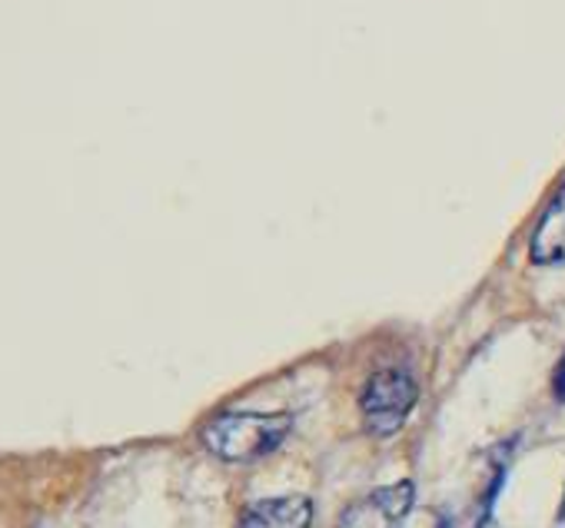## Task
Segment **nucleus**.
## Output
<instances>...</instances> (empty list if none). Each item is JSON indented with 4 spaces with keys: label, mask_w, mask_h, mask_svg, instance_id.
Wrapping results in <instances>:
<instances>
[{
    "label": "nucleus",
    "mask_w": 565,
    "mask_h": 528,
    "mask_svg": "<svg viewBox=\"0 0 565 528\" xmlns=\"http://www.w3.org/2000/svg\"><path fill=\"white\" fill-rule=\"evenodd\" d=\"M290 429V412H220L200 429V439L216 459L243 465L276 452Z\"/></svg>",
    "instance_id": "nucleus-1"
},
{
    "label": "nucleus",
    "mask_w": 565,
    "mask_h": 528,
    "mask_svg": "<svg viewBox=\"0 0 565 528\" xmlns=\"http://www.w3.org/2000/svg\"><path fill=\"white\" fill-rule=\"evenodd\" d=\"M419 386L406 369H383L373 373L360 392V409H363V425L370 435H396L409 412L416 409Z\"/></svg>",
    "instance_id": "nucleus-2"
},
{
    "label": "nucleus",
    "mask_w": 565,
    "mask_h": 528,
    "mask_svg": "<svg viewBox=\"0 0 565 528\" xmlns=\"http://www.w3.org/2000/svg\"><path fill=\"white\" fill-rule=\"evenodd\" d=\"M416 505V485L409 478L386 488H373L343 508L337 528H399Z\"/></svg>",
    "instance_id": "nucleus-3"
},
{
    "label": "nucleus",
    "mask_w": 565,
    "mask_h": 528,
    "mask_svg": "<svg viewBox=\"0 0 565 528\" xmlns=\"http://www.w3.org/2000/svg\"><path fill=\"white\" fill-rule=\"evenodd\" d=\"M313 525V502L307 495H279L253 502L236 528H310Z\"/></svg>",
    "instance_id": "nucleus-4"
},
{
    "label": "nucleus",
    "mask_w": 565,
    "mask_h": 528,
    "mask_svg": "<svg viewBox=\"0 0 565 528\" xmlns=\"http://www.w3.org/2000/svg\"><path fill=\"white\" fill-rule=\"evenodd\" d=\"M532 259L535 262H565V183L535 226Z\"/></svg>",
    "instance_id": "nucleus-5"
},
{
    "label": "nucleus",
    "mask_w": 565,
    "mask_h": 528,
    "mask_svg": "<svg viewBox=\"0 0 565 528\" xmlns=\"http://www.w3.org/2000/svg\"><path fill=\"white\" fill-rule=\"evenodd\" d=\"M502 478H505V465L499 462L495 472H492V478H489V485L479 492V498L469 502L459 511H446L443 521H439V528H486L489 518H492V505H495V495L502 488Z\"/></svg>",
    "instance_id": "nucleus-6"
},
{
    "label": "nucleus",
    "mask_w": 565,
    "mask_h": 528,
    "mask_svg": "<svg viewBox=\"0 0 565 528\" xmlns=\"http://www.w3.org/2000/svg\"><path fill=\"white\" fill-rule=\"evenodd\" d=\"M552 392H555V399H558V402H565V356H562V363L555 366V376H552Z\"/></svg>",
    "instance_id": "nucleus-7"
},
{
    "label": "nucleus",
    "mask_w": 565,
    "mask_h": 528,
    "mask_svg": "<svg viewBox=\"0 0 565 528\" xmlns=\"http://www.w3.org/2000/svg\"><path fill=\"white\" fill-rule=\"evenodd\" d=\"M558 521H565V498H562V508H558Z\"/></svg>",
    "instance_id": "nucleus-8"
}]
</instances>
